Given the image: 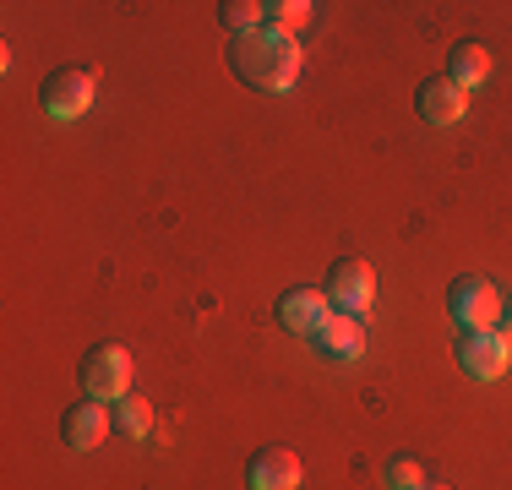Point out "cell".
Segmentation results:
<instances>
[{
	"instance_id": "obj_1",
	"label": "cell",
	"mask_w": 512,
	"mask_h": 490,
	"mask_svg": "<svg viewBox=\"0 0 512 490\" xmlns=\"http://www.w3.org/2000/svg\"><path fill=\"white\" fill-rule=\"evenodd\" d=\"M229 66L256 93H289L300 82V71H306V55H300V39H278V33L262 28L229 44Z\"/></svg>"
},
{
	"instance_id": "obj_2",
	"label": "cell",
	"mask_w": 512,
	"mask_h": 490,
	"mask_svg": "<svg viewBox=\"0 0 512 490\" xmlns=\"http://www.w3.org/2000/svg\"><path fill=\"white\" fill-rule=\"evenodd\" d=\"M447 316L463 333H491V327H502V289L480 273H463L447 284Z\"/></svg>"
},
{
	"instance_id": "obj_3",
	"label": "cell",
	"mask_w": 512,
	"mask_h": 490,
	"mask_svg": "<svg viewBox=\"0 0 512 490\" xmlns=\"http://www.w3.org/2000/svg\"><path fill=\"white\" fill-rule=\"evenodd\" d=\"M327 300H333V311H344V316H371V305H376V273H371V262H360V256H338L333 267H327Z\"/></svg>"
},
{
	"instance_id": "obj_4",
	"label": "cell",
	"mask_w": 512,
	"mask_h": 490,
	"mask_svg": "<svg viewBox=\"0 0 512 490\" xmlns=\"http://www.w3.org/2000/svg\"><path fill=\"white\" fill-rule=\"evenodd\" d=\"M82 392L99 403H120L131 392V349L120 343H93L82 360Z\"/></svg>"
},
{
	"instance_id": "obj_5",
	"label": "cell",
	"mask_w": 512,
	"mask_h": 490,
	"mask_svg": "<svg viewBox=\"0 0 512 490\" xmlns=\"http://www.w3.org/2000/svg\"><path fill=\"white\" fill-rule=\"evenodd\" d=\"M93 93H99V82H93V71L88 66H60L44 77V115L50 120H77V115H88L93 109Z\"/></svg>"
},
{
	"instance_id": "obj_6",
	"label": "cell",
	"mask_w": 512,
	"mask_h": 490,
	"mask_svg": "<svg viewBox=\"0 0 512 490\" xmlns=\"http://www.w3.org/2000/svg\"><path fill=\"white\" fill-rule=\"evenodd\" d=\"M458 365H463V376L469 382H496V376L512 365V349H507V338L496 333H463V343H458Z\"/></svg>"
},
{
	"instance_id": "obj_7",
	"label": "cell",
	"mask_w": 512,
	"mask_h": 490,
	"mask_svg": "<svg viewBox=\"0 0 512 490\" xmlns=\"http://www.w3.org/2000/svg\"><path fill=\"white\" fill-rule=\"evenodd\" d=\"M333 316V300H327V289H306V284H295V289H284L278 294V322L289 327V333H300V338H311L316 327Z\"/></svg>"
},
{
	"instance_id": "obj_8",
	"label": "cell",
	"mask_w": 512,
	"mask_h": 490,
	"mask_svg": "<svg viewBox=\"0 0 512 490\" xmlns=\"http://www.w3.org/2000/svg\"><path fill=\"white\" fill-rule=\"evenodd\" d=\"M300 480H306V469H300V458L289 447H262V452H251V463H246L251 490H300Z\"/></svg>"
},
{
	"instance_id": "obj_9",
	"label": "cell",
	"mask_w": 512,
	"mask_h": 490,
	"mask_svg": "<svg viewBox=\"0 0 512 490\" xmlns=\"http://www.w3.org/2000/svg\"><path fill=\"white\" fill-rule=\"evenodd\" d=\"M414 109H420L425 126H458V120L469 115V93L447 77H425L420 93H414Z\"/></svg>"
},
{
	"instance_id": "obj_10",
	"label": "cell",
	"mask_w": 512,
	"mask_h": 490,
	"mask_svg": "<svg viewBox=\"0 0 512 490\" xmlns=\"http://www.w3.org/2000/svg\"><path fill=\"white\" fill-rule=\"evenodd\" d=\"M311 343H316V354H322V360L349 365V360H360V354H365V322H360V316L333 311V316H327V322L311 333Z\"/></svg>"
},
{
	"instance_id": "obj_11",
	"label": "cell",
	"mask_w": 512,
	"mask_h": 490,
	"mask_svg": "<svg viewBox=\"0 0 512 490\" xmlns=\"http://www.w3.org/2000/svg\"><path fill=\"white\" fill-rule=\"evenodd\" d=\"M109 409L99 398H82V403H71L66 414H60V436H66V447H77V452H93L99 441L109 436Z\"/></svg>"
},
{
	"instance_id": "obj_12",
	"label": "cell",
	"mask_w": 512,
	"mask_h": 490,
	"mask_svg": "<svg viewBox=\"0 0 512 490\" xmlns=\"http://www.w3.org/2000/svg\"><path fill=\"white\" fill-rule=\"evenodd\" d=\"M485 77H491V49L474 44V39H463L453 55H447V82H458L463 93H474Z\"/></svg>"
},
{
	"instance_id": "obj_13",
	"label": "cell",
	"mask_w": 512,
	"mask_h": 490,
	"mask_svg": "<svg viewBox=\"0 0 512 490\" xmlns=\"http://www.w3.org/2000/svg\"><path fill=\"white\" fill-rule=\"evenodd\" d=\"M316 6L311 0H273L267 6V33H278V39H300V33L311 28Z\"/></svg>"
},
{
	"instance_id": "obj_14",
	"label": "cell",
	"mask_w": 512,
	"mask_h": 490,
	"mask_svg": "<svg viewBox=\"0 0 512 490\" xmlns=\"http://www.w3.org/2000/svg\"><path fill=\"white\" fill-rule=\"evenodd\" d=\"M218 17H224V28L235 33V39L267 28V6H262V0H224V6H218Z\"/></svg>"
},
{
	"instance_id": "obj_15",
	"label": "cell",
	"mask_w": 512,
	"mask_h": 490,
	"mask_svg": "<svg viewBox=\"0 0 512 490\" xmlns=\"http://www.w3.org/2000/svg\"><path fill=\"white\" fill-rule=\"evenodd\" d=\"M115 425H120L131 441H142V436L153 431V403L137 398V392H126V398H120V409H115Z\"/></svg>"
},
{
	"instance_id": "obj_16",
	"label": "cell",
	"mask_w": 512,
	"mask_h": 490,
	"mask_svg": "<svg viewBox=\"0 0 512 490\" xmlns=\"http://www.w3.org/2000/svg\"><path fill=\"white\" fill-rule=\"evenodd\" d=\"M387 485H393V490H414V485H425V469L409 458V452H398V458H387Z\"/></svg>"
},
{
	"instance_id": "obj_17",
	"label": "cell",
	"mask_w": 512,
	"mask_h": 490,
	"mask_svg": "<svg viewBox=\"0 0 512 490\" xmlns=\"http://www.w3.org/2000/svg\"><path fill=\"white\" fill-rule=\"evenodd\" d=\"M414 490H453V485H442V480H425V485H414Z\"/></svg>"
}]
</instances>
